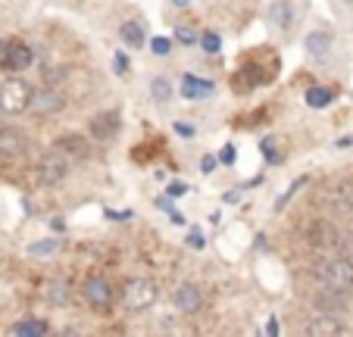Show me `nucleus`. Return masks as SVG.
<instances>
[{"label": "nucleus", "instance_id": "1", "mask_svg": "<svg viewBox=\"0 0 353 337\" xmlns=\"http://www.w3.org/2000/svg\"><path fill=\"white\" fill-rule=\"evenodd\" d=\"M313 278L322 287H332V291H353V259L347 256H332L322 259V263L313 265Z\"/></svg>", "mask_w": 353, "mask_h": 337}, {"label": "nucleus", "instance_id": "2", "mask_svg": "<svg viewBox=\"0 0 353 337\" xmlns=\"http://www.w3.org/2000/svg\"><path fill=\"white\" fill-rule=\"evenodd\" d=\"M122 303L132 312L150 309V306L157 303V285L150 278H132V281H125V287H122Z\"/></svg>", "mask_w": 353, "mask_h": 337}, {"label": "nucleus", "instance_id": "3", "mask_svg": "<svg viewBox=\"0 0 353 337\" xmlns=\"http://www.w3.org/2000/svg\"><path fill=\"white\" fill-rule=\"evenodd\" d=\"M28 97H32V85L22 79H10L0 85V110L7 116H19L28 110Z\"/></svg>", "mask_w": 353, "mask_h": 337}, {"label": "nucleus", "instance_id": "4", "mask_svg": "<svg viewBox=\"0 0 353 337\" xmlns=\"http://www.w3.org/2000/svg\"><path fill=\"white\" fill-rule=\"evenodd\" d=\"M81 294H85V300L94 306V309H107L110 303H113V287H110L107 278H100V275H91L81 285Z\"/></svg>", "mask_w": 353, "mask_h": 337}, {"label": "nucleus", "instance_id": "5", "mask_svg": "<svg viewBox=\"0 0 353 337\" xmlns=\"http://www.w3.org/2000/svg\"><path fill=\"white\" fill-rule=\"evenodd\" d=\"M28 110H32L34 116L60 112L63 110V97L57 91H50V88H44V91H32V97H28Z\"/></svg>", "mask_w": 353, "mask_h": 337}, {"label": "nucleus", "instance_id": "6", "mask_svg": "<svg viewBox=\"0 0 353 337\" xmlns=\"http://www.w3.org/2000/svg\"><path fill=\"white\" fill-rule=\"evenodd\" d=\"M34 63V50L22 41H7V63L3 69H13V72H22V69H32Z\"/></svg>", "mask_w": 353, "mask_h": 337}, {"label": "nucleus", "instance_id": "7", "mask_svg": "<svg viewBox=\"0 0 353 337\" xmlns=\"http://www.w3.org/2000/svg\"><path fill=\"white\" fill-rule=\"evenodd\" d=\"M334 47V34L325 32V28H316V32H310L307 38H303V50L313 57V60H325L328 53H332Z\"/></svg>", "mask_w": 353, "mask_h": 337}, {"label": "nucleus", "instance_id": "8", "mask_svg": "<svg viewBox=\"0 0 353 337\" xmlns=\"http://www.w3.org/2000/svg\"><path fill=\"white\" fill-rule=\"evenodd\" d=\"M216 94V85L210 79H200V75H181V97L185 100H207Z\"/></svg>", "mask_w": 353, "mask_h": 337}, {"label": "nucleus", "instance_id": "9", "mask_svg": "<svg viewBox=\"0 0 353 337\" xmlns=\"http://www.w3.org/2000/svg\"><path fill=\"white\" fill-rule=\"evenodd\" d=\"M172 303L179 312H188V316H191V312H197L200 306H203V294H200V287H194V285H179L172 294Z\"/></svg>", "mask_w": 353, "mask_h": 337}, {"label": "nucleus", "instance_id": "10", "mask_svg": "<svg viewBox=\"0 0 353 337\" xmlns=\"http://www.w3.org/2000/svg\"><path fill=\"white\" fill-rule=\"evenodd\" d=\"M63 175H66V159H60V156L41 159V165H38V181H41L44 187L60 185Z\"/></svg>", "mask_w": 353, "mask_h": 337}, {"label": "nucleus", "instance_id": "11", "mask_svg": "<svg viewBox=\"0 0 353 337\" xmlns=\"http://www.w3.org/2000/svg\"><path fill=\"white\" fill-rule=\"evenodd\" d=\"M344 322H341L338 316H332V312H322V316H316L313 322L307 325V334L310 337H332V334H344Z\"/></svg>", "mask_w": 353, "mask_h": 337}, {"label": "nucleus", "instance_id": "12", "mask_svg": "<svg viewBox=\"0 0 353 337\" xmlns=\"http://www.w3.org/2000/svg\"><path fill=\"white\" fill-rule=\"evenodd\" d=\"M91 134L97 141H113L116 134H119V112H100V116H94L91 122Z\"/></svg>", "mask_w": 353, "mask_h": 337}, {"label": "nucleus", "instance_id": "13", "mask_svg": "<svg viewBox=\"0 0 353 337\" xmlns=\"http://www.w3.org/2000/svg\"><path fill=\"white\" fill-rule=\"evenodd\" d=\"M263 81H266V75H260V66H241L232 85L238 94H247V91H254L256 85H263Z\"/></svg>", "mask_w": 353, "mask_h": 337}, {"label": "nucleus", "instance_id": "14", "mask_svg": "<svg viewBox=\"0 0 353 337\" xmlns=\"http://www.w3.org/2000/svg\"><path fill=\"white\" fill-rule=\"evenodd\" d=\"M269 22H272V25H279L281 32H288V28L294 25V7H291V0H275L272 7H269Z\"/></svg>", "mask_w": 353, "mask_h": 337}, {"label": "nucleus", "instance_id": "15", "mask_svg": "<svg viewBox=\"0 0 353 337\" xmlns=\"http://www.w3.org/2000/svg\"><path fill=\"white\" fill-rule=\"evenodd\" d=\"M316 309L319 312H332V316H338V312H344V297H341V291H332V287H325V291H319V297L313 300Z\"/></svg>", "mask_w": 353, "mask_h": 337}, {"label": "nucleus", "instance_id": "16", "mask_svg": "<svg viewBox=\"0 0 353 337\" xmlns=\"http://www.w3.org/2000/svg\"><path fill=\"white\" fill-rule=\"evenodd\" d=\"M57 150L60 153H69V156H88V141L81 134H63L57 141Z\"/></svg>", "mask_w": 353, "mask_h": 337}, {"label": "nucleus", "instance_id": "17", "mask_svg": "<svg viewBox=\"0 0 353 337\" xmlns=\"http://www.w3.org/2000/svg\"><path fill=\"white\" fill-rule=\"evenodd\" d=\"M119 38L125 41L128 47H144V44H147V38H144V25H141V22H134V19L122 22Z\"/></svg>", "mask_w": 353, "mask_h": 337}, {"label": "nucleus", "instance_id": "18", "mask_svg": "<svg viewBox=\"0 0 353 337\" xmlns=\"http://www.w3.org/2000/svg\"><path fill=\"white\" fill-rule=\"evenodd\" d=\"M303 100H307V106H310V110H325V106L334 100V91H332V88H322V85H316V88H310V91L303 94Z\"/></svg>", "mask_w": 353, "mask_h": 337}, {"label": "nucleus", "instance_id": "19", "mask_svg": "<svg viewBox=\"0 0 353 337\" xmlns=\"http://www.w3.org/2000/svg\"><path fill=\"white\" fill-rule=\"evenodd\" d=\"M172 94H175V88L166 75H154V79H150V97H154L157 103H169Z\"/></svg>", "mask_w": 353, "mask_h": 337}, {"label": "nucleus", "instance_id": "20", "mask_svg": "<svg viewBox=\"0 0 353 337\" xmlns=\"http://www.w3.org/2000/svg\"><path fill=\"white\" fill-rule=\"evenodd\" d=\"M13 334H19V337H44V334H50V325L47 322H41V318H28V322H16L13 325Z\"/></svg>", "mask_w": 353, "mask_h": 337}, {"label": "nucleus", "instance_id": "21", "mask_svg": "<svg viewBox=\"0 0 353 337\" xmlns=\"http://www.w3.org/2000/svg\"><path fill=\"white\" fill-rule=\"evenodd\" d=\"M47 300L54 306H66L69 303V285L66 281H54V285L47 287Z\"/></svg>", "mask_w": 353, "mask_h": 337}, {"label": "nucleus", "instance_id": "22", "mask_svg": "<svg viewBox=\"0 0 353 337\" xmlns=\"http://www.w3.org/2000/svg\"><path fill=\"white\" fill-rule=\"evenodd\" d=\"M172 38H175V44H179V47H194V44H197V38H200V34L194 32L191 25H175Z\"/></svg>", "mask_w": 353, "mask_h": 337}, {"label": "nucleus", "instance_id": "23", "mask_svg": "<svg viewBox=\"0 0 353 337\" xmlns=\"http://www.w3.org/2000/svg\"><path fill=\"white\" fill-rule=\"evenodd\" d=\"M57 247H60V241L54 238L34 241V244H28V256H50V253H57Z\"/></svg>", "mask_w": 353, "mask_h": 337}, {"label": "nucleus", "instance_id": "24", "mask_svg": "<svg viewBox=\"0 0 353 337\" xmlns=\"http://www.w3.org/2000/svg\"><path fill=\"white\" fill-rule=\"evenodd\" d=\"M197 44L203 47V53H219V47H222V38L216 32H203L197 38Z\"/></svg>", "mask_w": 353, "mask_h": 337}, {"label": "nucleus", "instance_id": "25", "mask_svg": "<svg viewBox=\"0 0 353 337\" xmlns=\"http://www.w3.org/2000/svg\"><path fill=\"white\" fill-rule=\"evenodd\" d=\"M334 250H338V256L353 259V234H334Z\"/></svg>", "mask_w": 353, "mask_h": 337}, {"label": "nucleus", "instance_id": "26", "mask_svg": "<svg viewBox=\"0 0 353 337\" xmlns=\"http://www.w3.org/2000/svg\"><path fill=\"white\" fill-rule=\"evenodd\" d=\"M260 150H263V156H266V163H269V165H275V163L281 159V153H279V144H275V138H263Z\"/></svg>", "mask_w": 353, "mask_h": 337}, {"label": "nucleus", "instance_id": "27", "mask_svg": "<svg viewBox=\"0 0 353 337\" xmlns=\"http://www.w3.org/2000/svg\"><path fill=\"white\" fill-rule=\"evenodd\" d=\"M303 185H307V175H303V178H297V181H294L291 187H288L285 194H281L279 200H275V212H281V210H285V206H288V200H291L294 194H297V191H300V187H303Z\"/></svg>", "mask_w": 353, "mask_h": 337}, {"label": "nucleus", "instance_id": "28", "mask_svg": "<svg viewBox=\"0 0 353 337\" xmlns=\"http://www.w3.org/2000/svg\"><path fill=\"white\" fill-rule=\"evenodd\" d=\"M150 50H154L157 57H169V53H172V41H169V38H160V34H157V38L150 41Z\"/></svg>", "mask_w": 353, "mask_h": 337}, {"label": "nucleus", "instance_id": "29", "mask_svg": "<svg viewBox=\"0 0 353 337\" xmlns=\"http://www.w3.org/2000/svg\"><path fill=\"white\" fill-rule=\"evenodd\" d=\"M188 191H191V185H188V181H172V185L166 187V197L169 200H179V197H185Z\"/></svg>", "mask_w": 353, "mask_h": 337}, {"label": "nucleus", "instance_id": "30", "mask_svg": "<svg viewBox=\"0 0 353 337\" xmlns=\"http://www.w3.org/2000/svg\"><path fill=\"white\" fill-rule=\"evenodd\" d=\"M185 244L191 247V250H203V247H207V238H203V232H197V228H194V232L188 234Z\"/></svg>", "mask_w": 353, "mask_h": 337}, {"label": "nucleus", "instance_id": "31", "mask_svg": "<svg viewBox=\"0 0 353 337\" xmlns=\"http://www.w3.org/2000/svg\"><path fill=\"white\" fill-rule=\"evenodd\" d=\"M216 163H219V156H213V153H203V159H200V172H203V175H213L216 172Z\"/></svg>", "mask_w": 353, "mask_h": 337}, {"label": "nucleus", "instance_id": "32", "mask_svg": "<svg viewBox=\"0 0 353 337\" xmlns=\"http://www.w3.org/2000/svg\"><path fill=\"white\" fill-rule=\"evenodd\" d=\"M113 69H116V75H125L128 69H132V63H128V57H125V53H122V50L113 57Z\"/></svg>", "mask_w": 353, "mask_h": 337}, {"label": "nucleus", "instance_id": "33", "mask_svg": "<svg viewBox=\"0 0 353 337\" xmlns=\"http://www.w3.org/2000/svg\"><path fill=\"white\" fill-rule=\"evenodd\" d=\"M234 159H238V150H234V144H225V147L219 150V163L234 165Z\"/></svg>", "mask_w": 353, "mask_h": 337}, {"label": "nucleus", "instance_id": "34", "mask_svg": "<svg viewBox=\"0 0 353 337\" xmlns=\"http://www.w3.org/2000/svg\"><path fill=\"white\" fill-rule=\"evenodd\" d=\"M107 212V218H113V222H132L134 218V212L132 210H122V212H116V210H103Z\"/></svg>", "mask_w": 353, "mask_h": 337}, {"label": "nucleus", "instance_id": "35", "mask_svg": "<svg viewBox=\"0 0 353 337\" xmlns=\"http://www.w3.org/2000/svg\"><path fill=\"white\" fill-rule=\"evenodd\" d=\"M279 331H281V325H279V318L272 316V318H269V325H266V334H269V337H275Z\"/></svg>", "mask_w": 353, "mask_h": 337}, {"label": "nucleus", "instance_id": "36", "mask_svg": "<svg viewBox=\"0 0 353 337\" xmlns=\"http://www.w3.org/2000/svg\"><path fill=\"white\" fill-rule=\"evenodd\" d=\"M175 132H179L181 138H191V134H194V128H191V125H185V122H175Z\"/></svg>", "mask_w": 353, "mask_h": 337}, {"label": "nucleus", "instance_id": "37", "mask_svg": "<svg viewBox=\"0 0 353 337\" xmlns=\"http://www.w3.org/2000/svg\"><path fill=\"white\" fill-rule=\"evenodd\" d=\"M169 222H172V225H185V222H188V218H185V212L172 210V212H169Z\"/></svg>", "mask_w": 353, "mask_h": 337}, {"label": "nucleus", "instance_id": "38", "mask_svg": "<svg viewBox=\"0 0 353 337\" xmlns=\"http://www.w3.org/2000/svg\"><path fill=\"white\" fill-rule=\"evenodd\" d=\"M238 200H241L238 191H225V194H222V203H238Z\"/></svg>", "mask_w": 353, "mask_h": 337}, {"label": "nucleus", "instance_id": "39", "mask_svg": "<svg viewBox=\"0 0 353 337\" xmlns=\"http://www.w3.org/2000/svg\"><path fill=\"white\" fill-rule=\"evenodd\" d=\"M3 63H7V41L0 38V69H3Z\"/></svg>", "mask_w": 353, "mask_h": 337}, {"label": "nucleus", "instance_id": "40", "mask_svg": "<svg viewBox=\"0 0 353 337\" xmlns=\"http://www.w3.org/2000/svg\"><path fill=\"white\" fill-rule=\"evenodd\" d=\"M50 228H54V232H63V228H66V222H63V218H50Z\"/></svg>", "mask_w": 353, "mask_h": 337}, {"label": "nucleus", "instance_id": "41", "mask_svg": "<svg viewBox=\"0 0 353 337\" xmlns=\"http://www.w3.org/2000/svg\"><path fill=\"white\" fill-rule=\"evenodd\" d=\"M334 147H341V150H344V147H353V138H350V134H347V138H341Z\"/></svg>", "mask_w": 353, "mask_h": 337}, {"label": "nucleus", "instance_id": "42", "mask_svg": "<svg viewBox=\"0 0 353 337\" xmlns=\"http://www.w3.org/2000/svg\"><path fill=\"white\" fill-rule=\"evenodd\" d=\"M172 3H175V7H191L194 0H172Z\"/></svg>", "mask_w": 353, "mask_h": 337}, {"label": "nucleus", "instance_id": "43", "mask_svg": "<svg viewBox=\"0 0 353 337\" xmlns=\"http://www.w3.org/2000/svg\"><path fill=\"white\" fill-rule=\"evenodd\" d=\"M341 3H347V7H353V0H341Z\"/></svg>", "mask_w": 353, "mask_h": 337}]
</instances>
